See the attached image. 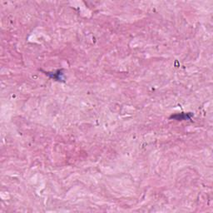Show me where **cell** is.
I'll return each instance as SVG.
<instances>
[{
	"label": "cell",
	"instance_id": "1",
	"mask_svg": "<svg viewBox=\"0 0 213 213\" xmlns=\"http://www.w3.org/2000/svg\"><path fill=\"white\" fill-rule=\"evenodd\" d=\"M190 117H187V114H185V113H181V116L178 114L172 117V118H177V120H185V119H190Z\"/></svg>",
	"mask_w": 213,
	"mask_h": 213
}]
</instances>
